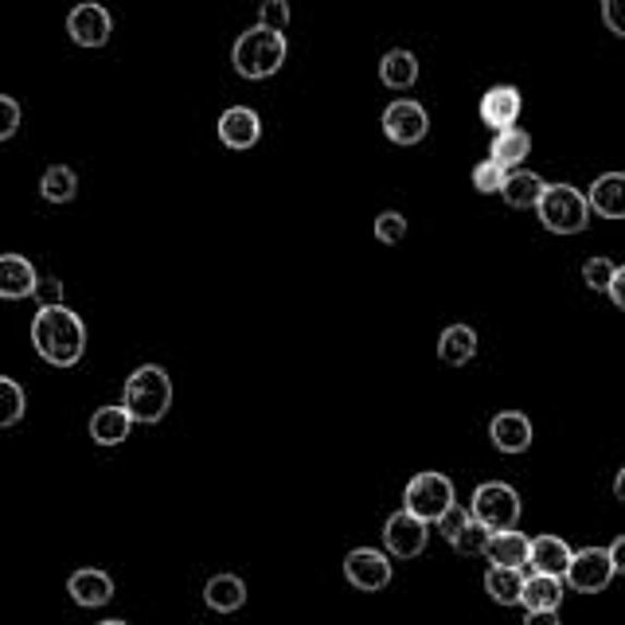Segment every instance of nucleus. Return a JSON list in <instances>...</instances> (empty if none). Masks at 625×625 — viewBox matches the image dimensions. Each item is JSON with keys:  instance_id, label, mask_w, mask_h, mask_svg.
<instances>
[{"instance_id": "a211bd4d", "label": "nucleus", "mask_w": 625, "mask_h": 625, "mask_svg": "<svg viewBox=\"0 0 625 625\" xmlns=\"http://www.w3.org/2000/svg\"><path fill=\"white\" fill-rule=\"evenodd\" d=\"M67 590H71V598H75L79 606L98 610L113 598V579L98 567H83V570H75V575H71Z\"/></svg>"}, {"instance_id": "79ce46f5", "label": "nucleus", "mask_w": 625, "mask_h": 625, "mask_svg": "<svg viewBox=\"0 0 625 625\" xmlns=\"http://www.w3.org/2000/svg\"><path fill=\"white\" fill-rule=\"evenodd\" d=\"M614 493H617V501L625 504V466L617 469V477H614Z\"/></svg>"}, {"instance_id": "6e6552de", "label": "nucleus", "mask_w": 625, "mask_h": 625, "mask_svg": "<svg viewBox=\"0 0 625 625\" xmlns=\"http://www.w3.org/2000/svg\"><path fill=\"white\" fill-rule=\"evenodd\" d=\"M430 543V524L419 520L414 513H395L387 516V524H383V548L392 551L395 560H414V555H422Z\"/></svg>"}, {"instance_id": "4c0bfd02", "label": "nucleus", "mask_w": 625, "mask_h": 625, "mask_svg": "<svg viewBox=\"0 0 625 625\" xmlns=\"http://www.w3.org/2000/svg\"><path fill=\"white\" fill-rule=\"evenodd\" d=\"M469 520H473V513H466V508H449V513H446V520L438 524V528H442V536H446V543L454 540V536H458Z\"/></svg>"}, {"instance_id": "58836bf2", "label": "nucleus", "mask_w": 625, "mask_h": 625, "mask_svg": "<svg viewBox=\"0 0 625 625\" xmlns=\"http://www.w3.org/2000/svg\"><path fill=\"white\" fill-rule=\"evenodd\" d=\"M610 301H614L617 309H625V266H617L614 271V281H610Z\"/></svg>"}, {"instance_id": "c85d7f7f", "label": "nucleus", "mask_w": 625, "mask_h": 625, "mask_svg": "<svg viewBox=\"0 0 625 625\" xmlns=\"http://www.w3.org/2000/svg\"><path fill=\"white\" fill-rule=\"evenodd\" d=\"M28 411V399H24V387L9 375H0V430L16 426Z\"/></svg>"}, {"instance_id": "393cba45", "label": "nucleus", "mask_w": 625, "mask_h": 625, "mask_svg": "<svg viewBox=\"0 0 625 625\" xmlns=\"http://www.w3.org/2000/svg\"><path fill=\"white\" fill-rule=\"evenodd\" d=\"M563 587H567V582L555 579V575H528V582H524L520 606L528 610V614H532V610H560Z\"/></svg>"}, {"instance_id": "f03ea898", "label": "nucleus", "mask_w": 625, "mask_h": 625, "mask_svg": "<svg viewBox=\"0 0 625 625\" xmlns=\"http://www.w3.org/2000/svg\"><path fill=\"white\" fill-rule=\"evenodd\" d=\"M286 56H290L286 32H271V28H262V24H254V28H247L243 36L235 39L231 63L243 79L259 83V79L278 75L281 63H286Z\"/></svg>"}, {"instance_id": "f704fd0d", "label": "nucleus", "mask_w": 625, "mask_h": 625, "mask_svg": "<svg viewBox=\"0 0 625 625\" xmlns=\"http://www.w3.org/2000/svg\"><path fill=\"white\" fill-rule=\"evenodd\" d=\"M20 130V103L12 94H0V141H9Z\"/></svg>"}, {"instance_id": "e433bc0d", "label": "nucleus", "mask_w": 625, "mask_h": 625, "mask_svg": "<svg viewBox=\"0 0 625 625\" xmlns=\"http://www.w3.org/2000/svg\"><path fill=\"white\" fill-rule=\"evenodd\" d=\"M36 301H39V309H44V305H63V281H59V278H39Z\"/></svg>"}, {"instance_id": "cd10ccee", "label": "nucleus", "mask_w": 625, "mask_h": 625, "mask_svg": "<svg viewBox=\"0 0 625 625\" xmlns=\"http://www.w3.org/2000/svg\"><path fill=\"white\" fill-rule=\"evenodd\" d=\"M39 196L47 200V204H71V200L79 196V177L71 165H51L44 172V180H39Z\"/></svg>"}, {"instance_id": "f8f14e48", "label": "nucleus", "mask_w": 625, "mask_h": 625, "mask_svg": "<svg viewBox=\"0 0 625 625\" xmlns=\"http://www.w3.org/2000/svg\"><path fill=\"white\" fill-rule=\"evenodd\" d=\"M219 141H224L227 149L243 153V149H254L262 137V118L251 110V106H231V110L219 113Z\"/></svg>"}, {"instance_id": "39448f33", "label": "nucleus", "mask_w": 625, "mask_h": 625, "mask_svg": "<svg viewBox=\"0 0 625 625\" xmlns=\"http://www.w3.org/2000/svg\"><path fill=\"white\" fill-rule=\"evenodd\" d=\"M402 508H407V513H414L419 520H426V524H442L449 508H458L454 481H449L446 473H434V469H426V473H414L411 485L402 489Z\"/></svg>"}, {"instance_id": "b1692460", "label": "nucleus", "mask_w": 625, "mask_h": 625, "mask_svg": "<svg viewBox=\"0 0 625 625\" xmlns=\"http://www.w3.org/2000/svg\"><path fill=\"white\" fill-rule=\"evenodd\" d=\"M543 188H548V184H543L536 172H528V168H513V172H508V180H504V188H501V196H504V204H508V207L524 212V207L540 204Z\"/></svg>"}, {"instance_id": "7ed1b4c3", "label": "nucleus", "mask_w": 625, "mask_h": 625, "mask_svg": "<svg viewBox=\"0 0 625 625\" xmlns=\"http://www.w3.org/2000/svg\"><path fill=\"white\" fill-rule=\"evenodd\" d=\"M122 407L133 414V422H160L172 407V380H168L165 368L157 364H141L137 372L125 380V392H122Z\"/></svg>"}, {"instance_id": "f3484780", "label": "nucleus", "mask_w": 625, "mask_h": 625, "mask_svg": "<svg viewBox=\"0 0 625 625\" xmlns=\"http://www.w3.org/2000/svg\"><path fill=\"white\" fill-rule=\"evenodd\" d=\"M590 212L602 219H625V172H602L587 192Z\"/></svg>"}, {"instance_id": "2f4dec72", "label": "nucleus", "mask_w": 625, "mask_h": 625, "mask_svg": "<svg viewBox=\"0 0 625 625\" xmlns=\"http://www.w3.org/2000/svg\"><path fill=\"white\" fill-rule=\"evenodd\" d=\"M614 262L602 259V254H594V259L582 262V281H587L594 293H610V281H614Z\"/></svg>"}, {"instance_id": "c756f323", "label": "nucleus", "mask_w": 625, "mask_h": 625, "mask_svg": "<svg viewBox=\"0 0 625 625\" xmlns=\"http://www.w3.org/2000/svg\"><path fill=\"white\" fill-rule=\"evenodd\" d=\"M489 528L481 520H469L466 528H461L454 540H449V548L458 551V555H485V548H489Z\"/></svg>"}, {"instance_id": "dca6fc26", "label": "nucleus", "mask_w": 625, "mask_h": 625, "mask_svg": "<svg viewBox=\"0 0 625 625\" xmlns=\"http://www.w3.org/2000/svg\"><path fill=\"white\" fill-rule=\"evenodd\" d=\"M516 118H520V91L516 86H493V91H485V98H481V122L489 130L493 133L513 130Z\"/></svg>"}, {"instance_id": "ea45409f", "label": "nucleus", "mask_w": 625, "mask_h": 625, "mask_svg": "<svg viewBox=\"0 0 625 625\" xmlns=\"http://www.w3.org/2000/svg\"><path fill=\"white\" fill-rule=\"evenodd\" d=\"M524 625H563V622L560 610H532V614H524Z\"/></svg>"}, {"instance_id": "a19ab883", "label": "nucleus", "mask_w": 625, "mask_h": 625, "mask_svg": "<svg viewBox=\"0 0 625 625\" xmlns=\"http://www.w3.org/2000/svg\"><path fill=\"white\" fill-rule=\"evenodd\" d=\"M610 560H614L617 575H625V536H617V540L610 543Z\"/></svg>"}, {"instance_id": "5701e85b", "label": "nucleus", "mask_w": 625, "mask_h": 625, "mask_svg": "<svg viewBox=\"0 0 625 625\" xmlns=\"http://www.w3.org/2000/svg\"><path fill=\"white\" fill-rule=\"evenodd\" d=\"M380 79L383 86H392V91H407V86L419 83V59H414V51H407V47L387 51V56L380 59Z\"/></svg>"}, {"instance_id": "aec40b11", "label": "nucleus", "mask_w": 625, "mask_h": 625, "mask_svg": "<svg viewBox=\"0 0 625 625\" xmlns=\"http://www.w3.org/2000/svg\"><path fill=\"white\" fill-rule=\"evenodd\" d=\"M532 575H555V579H567L570 570V548L560 536H536L532 540Z\"/></svg>"}, {"instance_id": "4468645a", "label": "nucleus", "mask_w": 625, "mask_h": 625, "mask_svg": "<svg viewBox=\"0 0 625 625\" xmlns=\"http://www.w3.org/2000/svg\"><path fill=\"white\" fill-rule=\"evenodd\" d=\"M489 438L501 454H524L532 446V422L524 411H501L489 422Z\"/></svg>"}, {"instance_id": "9b49d317", "label": "nucleus", "mask_w": 625, "mask_h": 625, "mask_svg": "<svg viewBox=\"0 0 625 625\" xmlns=\"http://www.w3.org/2000/svg\"><path fill=\"white\" fill-rule=\"evenodd\" d=\"M430 130V118L414 98H399L383 110V133L395 141V145H419Z\"/></svg>"}, {"instance_id": "7c9ffc66", "label": "nucleus", "mask_w": 625, "mask_h": 625, "mask_svg": "<svg viewBox=\"0 0 625 625\" xmlns=\"http://www.w3.org/2000/svg\"><path fill=\"white\" fill-rule=\"evenodd\" d=\"M504 180H508V168L496 165V160H481V165L473 168V188L485 192V196H501Z\"/></svg>"}, {"instance_id": "2eb2a0df", "label": "nucleus", "mask_w": 625, "mask_h": 625, "mask_svg": "<svg viewBox=\"0 0 625 625\" xmlns=\"http://www.w3.org/2000/svg\"><path fill=\"white\" fill-rule=\"evenodd\" d=\"M485 560L493 563V567L524 570L528 563H532V540H528L524 532H516V528H508V532H493L489 536Z\"/></svg>"}, {"instance_id": "c9c22d12", "label": "nucleus", "mask_w": 625, "mask_h": 625, "mask_svg": "<svg viewBox=\"0 0 625 625\" xmlns=\"http://www.w3.org/2000/svg\"><path fill=\"white\" fill-rule=\"evenodd\" d=\"M602 24L614 36H625V0H602Z\"/></svg>"}, {"instance_id": "423d86ee", "label": "nucleus", "mask_w": 625, "mask_h": 625, "mask_svg": "<svg viewBox=\"0 0 625 625\" xmlns=\"http://www.w3.org/2000/svg\"><path fill=\"white\" fill-rule=\"evenodd\" d=\"M473 520H481L489 532H508L520 520V493L508 481H485L473 489V504H469Z\"/></svg>"}, {"instance_id": "412c9836", "label": "nucleus", "mask_w": 625, "mask_h": 625, "mask_svg": "<svg viewBox=\"0 0 625 625\" xmlns=\"http://www.w3.org/2000/svg\"><path fill=\"white\" fill-rule=\"evenodd\" d=\"M204 602L215 614H235L247 606V582L239 575H212L204 587Z\"/></svg>"}, {"instance_id": "72a5a7b5", "label": "nucleus", "mask_w": 625, "mask_h": 625, "mask_svg": "<svg viewBox=\"0 0 625 625\" xmlns=\"http://www.w3.org/2000/svg\"><path fill=\"white\" fill-rule=\"evenodd\" d=\"M259 24L271 32H286L290 28V4L286 0H266L259 9Z\"/></svg>"}, {"instance_id": "20e7f679", "label": "nucleus", "mask_w": 625, "mask_h": 625, "mask_svg": "<svg viewBox=\"0 0 625 625\" xmlns=\"http://www.w3.org/2000/svg\"><path fill=\"white\" fill-rule=\"evenodd\" d=\"M536 212H540V224L548 227L551 235H579V231H587V224H590V200L570 184L543 188Z\"/></svg>"}, {"instance_id": "0eeeda50", "label": "nucleus", "mask_w": 625, "mask_h": 625, "mask_svg": "<svg viewBox=\"0 0 625 625\" xmlns=\"http://www.w3.org/2000/svg\"><path fill=\"white\" fill-rule=\"evenodd\" d=\"M614 560H610V548H582L570 555V570H567V587L579 590V594H602V590L614 582Z\"/></svg>"}, {"instance_id": "473e14b6", "label": "nucleus", "mask_w": 625, "mask_h": 625, "mask_svg": "<svg viewBox=\"0 0 625 625\" xmlns=\"http://www.w3.org/2000/svg\"><path fill=\"white\" fill-rule=\"evenodd\" d=\"M375 239H380L383 247H395L407 239V219H402V212H380L375 215Z\"/></svg>"}, {"instance_id": "6ab92c4d", "label": "nucleus", "mask_w": 625, "mask_h": 625, "mask_svg": "<svg viewBox=\"0 0 625 625\" xmlns=\"http://www.w3.org/2000/svg\"><path fill=\"white\" fill-rule=\"evenodd\" d=\"M130 430H133V414L125 411L122 402L98 407V411L91 414V438L98 442V446H122V442L130 438Z\"/></svg>"}, {"instance_id": "bb28decb", "label": "nucleus", "mask_w": 625, "mask_h": 625, "mask_svg": "<svg viewBox=\"0 0 625 625\" xmlns=\"http://www.w3.org/2000/svg\"><path fill=\"white\" fill-rule=\"evenodd\" d=\"M528 153H532V137L524 130H504L493 137V145H489V160H496V165L513 168V165H524L528 160Z\"/></svg>"}, {"instance_id": "1a4fd4ad", "label": "nucleus", "mask_w": 625, "mask_h": 625, "mask_svg": "<svg viewBox=\"0 0 625 625\" xmlns=\"http://www.w3.org/2000/svg\"><path fill=\"white\" fill-rule=\"evenodd\" d=\"M110 32H113V20L98 0H83V4H75L71 16H67V36L75 39L79 47H106L110 44Z\"/></svg>"}, {"instance_id": "a878e982", "label": "nucleus", "mask_w": 625, "mask_h": 625, "mask_svg": "<svg viewBox=\"0 0 625 625\" xmlns=\"http://www.w3.org/2000/svg\"><path fill=\"white\" fill-rule=\"evenodd\" d=\"M524 582H528V575L513 567H489L485 575V590L496 606H516L524 598Z\"/></svg>"}, {"instance_id": "f257e3e1", "label": "nucleus", "mask_w": 625, "mask_h": 625, "mask_svg": "<svg viewBox=\"0 0 625 625\" xmlns=\"http://www.w3.org/2000/svg\"><path fill=\"white\" fill-rule=\"evenodd\" d=\"M32 345L51 368H75L86 352L83 317L67 305H44L32 321Z\"/></svg>"}, {"instance_id": "37998d69", "label": "nucleus", "mask_w": 625, "mask_h": 625, "mask_svg": "<svg viewBox=\"0 0 625 625\" xmlns=\"http://www.w3.org/2000/svg\"><path fill=\"white\" fill-rule=\"evenodd\" d=\"M98 625H130V622H118V617H113V622H98Z\"/></svg>"}, {"instance_id": "9d476101", "label": "nucleus", "mask_w": 625, "mask_h": 625, "mask_svg": "<svg viewBox=\"0 0 625 625\" xmlns=\"http://www.w3.org/2000/svg\"><path fill=\"white\" fill-rule=\"evenodd\" d=\"M345 579L352 582L356 590H383L392 582V560L375 548H352L345 555Z\"/></svg>"}, {"instance_id": "ddd939ff", "label": "nucleus", "mask_w": 625, "mask_h": 625, "mask_svg": "<svg viewBox=\"0 0 625 625\" xmlns=\"http://www.w3.org/2000/svg\"><path fill=\"white\" fill-rule=\"evenodd\" d=\"M39 274L24 254H0V298L4 301H24L36 298Z\"/></svg>"}, {"instance_id": "4be33fe9", "label": "nucleus", "mask_w": 625, "mask_h": 625, "mask_svg": "<svg viewBox=\"0 0 625 625\" xmlns=\"http://www.w3.org/2000/svg\"><path fill=\"white\" fill-rule=\"evenodd\" d=\"M477 356V333L469 325H449L438 336V360L446 368H466Z\"/></svg>"}]
</instances>
